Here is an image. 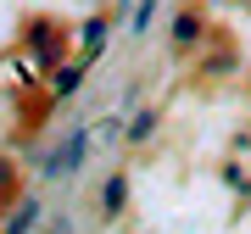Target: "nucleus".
<instances>
[{"instance_id": "8", "label": "nucleus", "mask_w": 251, "mask_h": 234, "mask_svg": "<svg viewBox=\"0 0 251 234\" xmlns=\"http://www.w3.org/2000/svg\"><path fill=\"white\" fill-rule=\"evenodd\" d=\"M100 201H106V207H112V212H117V207H123V179H112V184H106V195H100Z\"/></svg>"}, {"instance_id": "9", "label": "nucleus", "mask_w": 251, "mask_h": 234, "mask_svg": "<svg viewBox=\"0 0 251 234\" xmlns=\"http://www.w3.org/2000/svg\"><path fill=\"white\" fill-rule=\"evenodd\" d=\"M6 184H11V167H6V162H0V189H6Z\"/></svg>"}, {"instance_id": "3", "label": "nucleus", "mask_w": 251, "mask_h": 234, "mask_svg": "<svg viewBox=\"0 0 251 234\" xmlns=\"http://www.w3.org/2000/svg\"><path fill=\"white\" fill-rule=\"evenodd\" d=\"M100 45H106V23H100V17H90V23H84V56H95Z\"/></svg>"}, {"instance_id": "6", "label": "nucleus", "mask_w": 251, "mask_h": 234, "mask_svg": "<svg viewBox=\"0 0 251 234\" xmlns=\"http://www.w3.org/2000/svg\"><path fill=\"white\" fill-rule=\"evenodd\" d=\"M151 17H156V0H140V11H134V34H145V28H151Z\"/></svg>"}, {"instance_id": "4", "label": "nucleus", "mask_w": 251, "mask_h": 234, "mask_svg": "<svg viewBox=\"0 0 251 234\" xmlns=\"http://www.w3.org/2000/svg\"><path fill=\"white\" fill-rule=\"evenodd\" d=\"M56 95H73V90H78V67H56Z\"/></svg>"}, {"instance_id": "1", "label": "nucleus", "mask_w": 251, "mask_h": 234, "mask_svg": "<svg viewBox=\"0 0 251 234\" xmlns=\"http://www.w3.org/2000/svg\"><path fill=\"white\" fill-rule=\"evenodd\" d=\"M84 145H90V134H84V128H73L67 145L50 156V167H45V173H50V179H73V173H78V162H84Z\"/></svg>"}, {"instance_id": "5", "label": "nucleus", "mask_w": 251, "mask_h": 234, "mask_svg": "<svg viewBox=\"0 0 251 234\" xmlns=\"http://www.w3.org/2000/svg\"><path fill=\"white\" fill-rule=\"evenodd\" d=\"M151 128H156V112H140L134 128H128V140H151Z\"/></svg>"}, {"instance_id": "2", "label": "nucleus", "mask_w": 251, "mask_h": 234, "mask_svg": "<svg viewBox=\"0 0 251 234\" xmlns=\"http://www.w3.org/2000/svg\"><path fill=\"white\" fill-rule=\"evenodd\" d=\"M196 39H201V17H190V11H184V17L173 23V45H184V50H190Z\"/></svg>"}, {"instance_id": "7", "label": "nucleus", "mask_w": 251, "mask_h": 234, "mask_svg": "<svg viewBox=\"0 0 251 234\" xmlns=\"http://www.w3.org/2000/svg\"><path fill=\"white\" fill-rule=\"evenodd\" d=\"M34 217H39V207H34V201H23V207H17V217H11V229H28Z\"/></svg>"}]
</instances>
